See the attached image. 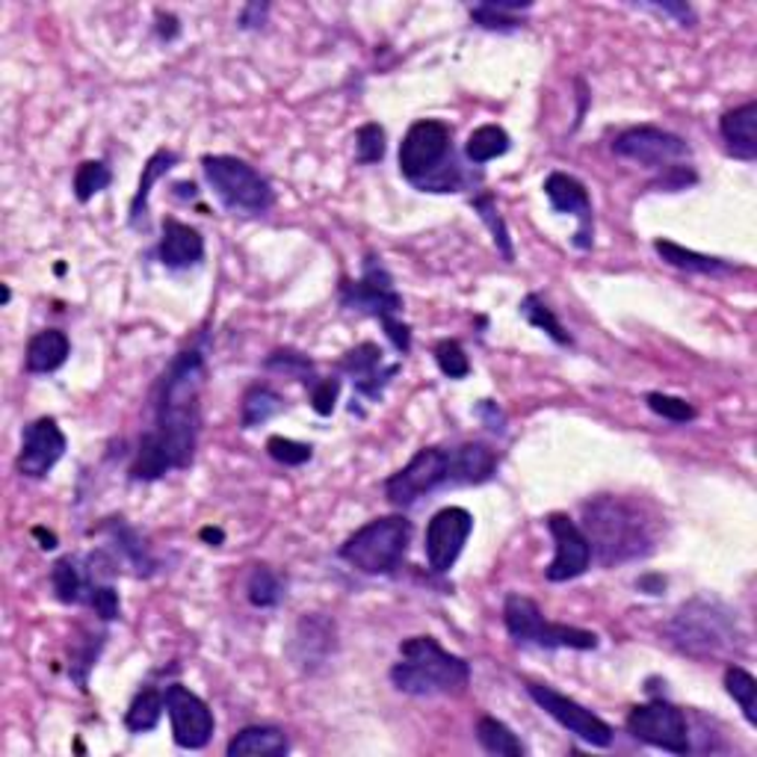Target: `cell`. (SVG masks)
I'll use <instances>...</instances> for the list:
<instances>
[{
  "label": "cell",
  "instance_id": "cell-1",
  "mask_svg": "<svg viewBox=\"0 0 757 757\" xmlns=\"http://www.w3.org/2000/svg\"><path fill=\"white\" fill-rule=\"evenodd\" d=\"M207 364L199 350L178 352L157 388L155 429L139 438L131 479L155 483L169 471L193 465L202 432V391Z\"/></svg>",
  "mask_w": 757,
  "mask_h": 757
},
{
  "label": "cell",
  "instance_id": "cell-2",
  "mask_svg": "<svg viewBox=\"0 0 757 757\" xmlns=\"http://www.w3.org/2000/svg\"><path fill=\"white\" fill-rule=\"evenodd\" d=\"M495 474L497 453L488 444L471 441L459 447H423L406 467L385 479V497L391 506L406 509L441 488L483 486Z\"/></svg>",
  "mask_w": 757,
  "mask_h": 757
},
{
  "label": "cell",
  "instance_id": "cell-3",
  "mask_svg": "<svg viewBox=\"0 0 757 757\" xmlns=\"http://www.w3.org/2000/svg\"><path fill=\"white\" fill-rule=\"evenodd\" d=\"M583 533L592 547V560L603 568L636 563L654 551V533L640 506L624 497H595L583 506Z\"/></svg>",
  "mask_w": 757,
  "mask_h": 757
},
{
  "label": "cell",
  "instance_id": "cell-4",
  "mask_svg": "<svg viewBox=\"0 0 757 757\" xmlns=\"http://www.w3.org/2000/svg\"><path fill=\"white\" fill-rule=\"evenodd\" d=\"M399 172L420 193H462L471 184L456 151L453 131L441 118H420L399 143Z\"/></svg>",
  "mask_w": 757,
  "mask_h": 757
},
{
  "label": "cell",
  "instance_id": "cell-5",
  "mask_svg": "<svg viewBox=\"0 0 757 757\" xmlns=\"http://www.w3.org/2000/svg\"><path fill=\"white\" fill-rule=\"evenodd\" d=\"M391 683L406 696H459L471 683V663L436 636H411L399 645V660L391 666Z\"/></svg>",
  "mask_w": 757,
  "mask_h": 757
},
{
  "label": "cell",
  "instance_id": "cell-6",
  "mask_svg": "<svg viewBox=\"0 0 757 757\" xmlns=\"http://www.w3.org/2000/svg\"><path fill=\"white\" fill-rule=\"evenodd\" d=\"M340 305L347 312L368 314L373 320L382 323V329L388 335V340L394 343V350L399 355H408L411 352V329L406 323L399 320L403 314V296L394 287V279L391 272L385 270V263L376 255H368L364 261V270H361L359 282H340Z\"/></svg>",
  "mask_w": 757,
  "mask_h": 757
},
{
  "label": "cell",
  "instance_id": "cell-7",
  "mask_svg": "<svg viewBox=\"0 0 757 757\" xmlns=\"http://www.w3.org/2000/svg\"><path fill=\"white\" fill-rule=\"evenodd\" d=\"M666 636L680 654L704 660V657H719L734 648L739 631L737 619L722 603L696 598L675 612V619L666 628Z\"/></svg>",
  "mask_w": 757,
  "mask_h": 757
},
{
  "label": "cell",
  "instance_id": "cell-8",
  "mask_svg": "<svg viewBox=\"0 0 757 757\" xmlns=\"http://www.w3.org/2000/svg\"><path fill=\"white\" fill-rule=\"evenodd\" d=\"M411 542V521L403 515L373 518L340 544V560L368 577L397 572Z\"/></svg>",
  "mask_w": 757,
  "mask_h": 757
},
{
  "label": "cell",
  "instance_id": "cell-9",
  "mask_svg": "<svg viewBox=\"0 0 757 757\" xmlns=\"http://www.w3.org/2000/svg\"><path fill=\"white\" fill-rule=\"evenodd\" d=\"M202 169L207 184L214 190L225 211L240 216H261L275 204L270 181L246 163L240 157L231 155H204Z\"/></svg>",
  "mask_w": 757,
  "mask_h": 757
},
{
  "label": "cell",
  "instance_id": "cell-10",
  "mask_svg": "<svg viewBox=\"0 0 757 757\" xmlns=\"http://www.w3.org/2000/svg\"><path fill=\"white\" fill-rule=\"evenodd\" d=\"M504 624L509 636L521 645L535 648H572V651H595L598 648V633L572 628V624L547 622L539 610V603L524 595H506Z\"/></svg>",
  "mask_w": 757,
  "mask_h": 757
},
{
  "label": "cell",
  "instance_id": "cell-11",
  "mask_svg": "<svg viewBox=\"0 0 757 757\" xmlns=\"http://www.w3.org/2000/svg\"><path fill=\"white\" fill-rule=\"evenodd\" d=\"M628 734L651 748H663L669 755H690V722L687 713L671 701L654 699L628 713Z\"/></svg>",
  "mask_w": 757,
  "mask_h": 757
},
{
  "label": "cell",
  "instance_id": "cell-12",
  "mask_svg": "<svg viewBox=\"0 0 757 757\" xmlns=\"http://www.w3.org/2000/svg\"><path fill=\"white\" fill-rule=\"evenodd\" d=\"M612 151L624 160H633L645 169H660V172L692 157V148L687 146L683 136L654 125H636L622 131L612 139Z\"/></svg>",
  "mask_w": 757,
  "mask_h": 757
},
{
  "label": "cell",
  "instance_id": "cell-13",
  "mask_svg": "<svg viewBox=\"0 0 757 757\" xmlns=\"http://www.w3.org/2000/svg\"><path fill=\"white\" fill-rule=\"evenodd\" d=\"M527 692H530V699H533L547 716L556 719L568 734L580 737L583 743H589V746L595 748L612 746V734H615V731H612L610 722H603L598 713L586 710L583 704H577L574 699L563 696L560 690L547 687V683H533V680H530V683H527Z\"/></svg>",
  "mask_w": 757,
  "mask_h": 757
},
{
  "label": "cell",
  "instance_id": "cell-14",
  "mask_svg": "<svg viewBox=\"0 0 757 757\" xmlns=\"http://www.w3.org/2000/svg\"><path fill=\"white\" fill-rule=\"evenodd\" d=\"M166 713L172 722V737L178 748L199 752L211 743L216 731V719L211 708L204 704L195 692H190L184 683H169L163 690Z\"/></svg>",
  "mask_w": 757,
  "mask_h": 757
},
{
  "label": "cell",
  "instance_id": "cell-15",
  "mask_svg": "<svg viewBox=\"0 0 757 757\" xmlns=\"http://www.w3.org/2000/svg\"><path fill=\"white\" fill-rule=\"evenodd\" d=\"M474 533V515L462 506H447L432 515L427 524V563L436 574H447L465 551L467 539Z\"/></svg>",
  "mask_w": 757,
  "mask_h": 757
},
{
  "label": "cell",
  "instance_id": "cell-16",
  "mask_svg": "<svg viewBox=\"0 0 757 757\" xmlns=\"http://www.w3.org/2000/svg\"><path fill=\"white\" fill-rule=\"evenodd\" d=\"M547 530L554 535L556 554L551 560V565L544 568V577L551 583H568L574 577L589 572L592 565V547H589V539L583 533L580 527L574 524L572 518L563 512L547 515Z\"/></svg>",
  "mask_w": 757,
  "mask_h": 757
},
{
  "label": "cell",
  "instance_id": "cell-17",
  "mask_svg": "<svg viewBox=\"0 0 757 757\" xmlns=\"http://www.w3.org/2000/svg\"><path fill=\"white\" fill-rule=\"evenodd\" d=\"M66 432L59 429L54 418L33 420L24 429L21 438V453H19V471L30 479H42L48 476V471L57 465L59 459L66 456Z\"/></svg>",
  "mask_w": 757,
  "mask_h": 757
},
{
  "label": "cell",
  "instance_id": "cell-18",
  "mask_svg": "<svg viewBox=\"0 0 757 757\" xmlns=\"http://www.w3.org/2000/svg\"><path fill=\"white\" fill-rule=\"evenodd\" d=\"M544 195H547V202H551L556 214H572L580 219V228L574 234V246L577 249H592V199H589V190L583 187V181H577L574 176H565V172H551L547 181H544Z\"/></svg>",
  "mask_w": 757,
  "mask_h": 757
},
{
  "label": "cell",
  "instance_id": "cell-19",
  "mask_svg": "<svg viewBox=\"0 0 757 757\" xmlns=\"http://www.w3.org/2000/svg\"><path fill=\"white\" fill-rule=\"evenodd\" d=\"M338 368L352 378L355 394L368 399H382L385 385L399 373V364H385V352L373 340H364L338 361Z\"/></svg>",
  "mask_w": 757,
  "mask_h": 757
},
{
  "label": "cell",
  "instance_id": "cell-20",
  "mask_svg": "<svg viewBox=\"0 0 757 757\" xmlns=\"http://www.w3.org/2000/svg\"><path fill=\"white\" fill-rule=\"evenodd\" d=\"M157 258L166 270H187L204 258V237L195 231L193 225L178 223V219H163V237L157 246Z\"/></svg>",
  "mask_w": 757,
  "mask_h": 757
},
{
  "label": "cell",
  "instance_id": "cell-21",
  "mask_svg": "<svg viewBox=\"0 0 757 757\" xmlns=\"http://www.w3.org/2000/svg\"><path fill=\"white\" fill-rule=\"evenodd\" d=\"M719 134L725 139L731 157H737L743 163H755L757 160V101H746L739 108L728 110L719 118Z\"/></svg>",
  "mask_w": 757,
  "mask_h": 757
},
{
  "label": "cell",
  "instance_id": "cell-22",
  "mask_svg": "<svg viewBox=\"0 0 757 757\" xmlns=\"http://www.w3.org/2000/svg\"><path fill=\"white\" fill-rule=\"evenodd\" d=\"M331 648H335V624L320 619V615H305L296 628V636H293L296 663L305 669H314L329 657Z\"/></svg>",
  "mask_w": 757,
  "mask_h": 757
},
{
  "label": "cell",
  "instance_id": "cell-23",
  "mask_svg": "<svg viewBox=\"0 0 757 757\" xmlns=\"http://www.w3.org/2000/svg\"><path fill=\"white\" fill-rule=\"evenodd\" d=\"M225 752L228 757H284L291 752V739L275 725H249L234 734Z\"/></svg>",
  "mask_w": 757,
  "mask_h": 757
},
{
  "label": "cell",
  "instance_id": "cell-24",
  "mask_svg": "<svg viewBox=\"0 0 757 757\" xmlns=\"http://www.w3.org/2000/svg\"><path fill=\"white\" fill-rule=\"evenodd\" d=\"M68 352H71V340H68L66 331L45 329L30 338L24 368H27V373H54L66 364Z\"/></svg>",
  "mask_w": 757,
  "mask_h": 757
},
{
  "label": "cell",
  "instance_id": "cell-25",
  "mask_svg": "<svg viewBox=\"0 0 757 757\" xmlns=\"http://www.w3.org/2000/svg\"><path fill=\"white\" fill-rule=\"evenodd\" d=\"M176 163H178V155L176 151H166V148H160V151H155V155L148 157V163L143 166V176H139V187H136L134 199H131V228L146 225L151 187H155L157 181H160V178H163Z\"/></svg>",
  "mask_w": 757,
  "mask_h": 757
},
{
  "label": "cell",
  "instance_id": "cell-26",
  "mask_svg": "<svg viewBox=\"0 0 757 757\" xmlns=\"http://www.w3.org/2000/svg\"><path fill=\"white\" fill-rule=\"evenodd\" d=\"M50 586H54V595L57 601L63 603H87V595L92 589V577L89 572L80 568V563L75 556H63L50 568Z\"/></svg>",
  "mask_w": 757,
  "mask_h": 757
},
{
  "label": "cell",
  "instance_id": "cell-27",
  "mask_svg": "<svg viewBox=\"0 0 757 757\" xmlns=\"http://www.w3.org/2000/svg\"><path fill=\"white\" fill-rule=\"evenodd\" d=\"M284 408H287V403H284V397L279 391L270 388V385H252V388L244 394V403H240V427H263L267 420L282 415Z\"/></svg>",
  "mask_w": 757,
  "mask_h": 757
},
{
  "label": "cell",
  "instance_id": "cell-28",
  "mask_svg": "<svg viewBox=\"0 0 757 757\" xmlns=\"http://www.w3.org/2000/svg\"><path fill=\"white\" fill-rule=\"evenodd\" d=\"M654 252L660 255L669 267H678V270L687 272H701V275H716V272L737 270L734 263L722 261V258L692 252V249H683L680 244H671V240H654Z\"/></svg>",
  "mask_w": 757,
  "mask_h": 757
},
{
  "label": "cell",
  "instance_id": "cell-29",
  "mask_svg": "<svg viewBox=\"0 0 757 757\" xmlns=\"http://www.w3.org/2000/svg\"><path fill=\"white\" fill-rule=\"evenodd\" d=\"M476 739H479V746L486 748L488 755H497V757L527 755L524 743L515 737V731L495 716H483L479 722H476Z\"/></svg>",
  "mask_w": 757,
  "mask_h": 757
},
{
  "label": "cell",
  "instance_id": "cell-30",
  "mask_svg": "<svg viewBox=\"0 0 757 757\" xmlns=\"http://www.w3.org/2000/svg\"><path fill=\"white\" fill-rule=\"evenodd\" d=\"M509 146H512V139H509V134H506L504 127L483 125L467 136L465 157L474 166H483L488 163V160H495V157H504L506 151H509Z\"/></svg>",
  "mask_w": 757,
  "mask_h": 757
},
{
  "label": "cell",
  "instance_id": "cell-31",
  "mask_svg": "<svg viewBox=\"0 0 757 757\" xmlns=\"http://www.w3.org/2000/svg\"><path fill=\"white\" fill-rule=\"evenodd\" d=\"M108 530H110V535H113V542H116L118 551H122V556H125L127 563L134 565V572L139 574V577H148V574L155 572L157 568L155 556L148 554V547L143 544V539L136 535V530H131L122 518H113V524H108Z\"/></svg>",
  "mask_w": 757,
  "mask_h": 757
},
{
  "label": "cell",
  "instance_id": "cell-32",
  "mask_svg": "<svg viewBox=\"0 0 757 757\" xmlns=\"http://www.w3.org/2000/svg\"><path fill=\"white\" fill-rule=\"evenodd\" d=\"M533 3H521V0H497V3H479V7H471V21L476 27L483 30H495V33H509V30H518V19L512 12H524L530 10Z\"/></svg>",
  "mask_w": 757,
  "mask_h": 757
},
{
  "label": "cell",
  "instance_id": "cell-33",
  "mask_svg": "<svg viewBox=\"0 0 757 757\" xmlns=\"http://www.w3.org/2000/svg\"><path fill=\"white\" fill-rule=\"evenodd\" d=\"M166 710L163 692L157 690H143L131 701V708L125 713V725L131 734H148L160 725V716Z\"/></svg>",
  "mask_w": 757,
  "mask_h": 757
},
{
  "label": "cell",
  "instance_id": "cell-34",
  "mask_svg": "<svg viewBox=\"0 0 757 757\" xmlns=\"http://www.w3.org/2000/svg\"><path fill=\"white\" fill-rule=\"evenodd\" d=\"M246 598L258 610H272L279 607L284 598V583L279 574L272 572L270 565H255L252 574H249V583H246Z\"/></svg>",
  "mask_w": 757,
  "mask_h": 757
},
{
  "label": "cell",
  "instance_id": "cell-35",
  "mask_svg": "<svg viewBox=\"0 0 757 757\" xmlns=\"http://www.w3.org/2000/svg\"><path fill=\"white\" fill-rule=\"evenodd\" d=\"M521 314H524V320L530 323V326L542 329L554 343H560V347H572V335L563 329V323L556 320V314L547 308V302H544L539 293H527L524 300H521Z\"/></svg>",
  "mask_w": 757,
  "mask_h": 757
},
{
  "label": "cell",
  "instance_id": "cell-36",
  "mask_svg": "<svg viewBox=\"0 0 757 757\" xmlns=\"http://www.w3.org/2000/svg\"><path fill=\"white\" fill-rule=\"evenodd\" d=\"M725 690L728 696L739 704L743 716L752 728H757V680L752 671H746L743 666H728L725 669Z\"/></svg>",
  "mask_w": 757,
  "mask_h": 757
},
{
  "label": "cell",
  "instance_id": "cell-37",
  "mask_svg": "<svg viewBox=\"0 0 757 757\" xmlns=\"http://www.w3.org/2000/svg\"><path fill=\"white\" fill-rule=\"evenodd\" d=\"M471 207H474L476 214H479V219L488 225V231H492V240H495L497 252L504 255L506 263H512L515 261L512 237H509V228H506L504 216H500V211H497L495 195L492 193L476 195V199H471Z\"/></svg>",
  "mask_w": 757,
  "mask_h": 757
},
{
  "label": "cell",
  "instance_id": "cell-38",
  "mask_svg": "<svg viewBox=\"0 0 757 757\" xmlns=\"http://www.w3.org/2000/svg\"><path fill=\"white\" fill-rule=\"evenodd\" d=\"M263 368L272 370V373H282L287 378H296L302 385L314 388L317 385V370H314V361L308 355H302L296 350H275L272 355H267Z\"/></svg>",
  "mask_w": 757,
  "mask_h": 757
},
{
  "label": "cell",
  "instance_id": "cell-39",
  "mask_svg": "<svg viewBox=\"0 0 757 757\" xmlns=\"http://www.w3.org/2000/svg\"><path fill=\"white\" fill-rule=\"evenodd\" d=\"M113 184V172L104 160H87V163L78 166L75 172V195L78 202L87 204L92 195H98L101 190H108Z\"/></svg>",
  "mask_w": 757,
  "mask_h": 757
},
{
  "label": "cell",
  "instance_id": "cell-40",
  "mask_svg": "<svg viewBox=\"0 0 757 757\" xmlns=\"http://www.w3.org/2000/svg\"><path fill=\"white\" fill-rule=\"evenodd\" d=\"M645 406H648L657 418L671 420V423H690V420H696V415H699L687 399L671 397V394H660V391L648 394V397H645Z\"/></svg>",
  "mask_w": 757,
  "mask_h": 757
},
{
  "label": "cell",
  "instance_id": "cell-41",
  "mask_svg": "<svg viewBox=\"0 0 757 757\" xmlns=\"http://www.w3.org/2000/svg\"><path fill=\"white\" fill-rule=\"evenodd\" d=\"M385 157V127L376 125V122H368V125L359 127L355 134V160L361 166L382 163Z\"/></svg>",
  "mask_w": 757,
  "mask_h": 757
},
{
  "label": "cell",
  "instance_id": "cell-42",
  "mask_svg": "<svg viewBox=\"0 0 757 757\" xmlns=\"http://www.w3.org/2000/svg\"><path fill=\"white\" fill-rule=\"evenodd\" d=\"M267 453H270L279 465L300 467V465H305V462H312L314 447L302 444V441H293V438L272 436L270 441H267Z\"/></svg>",
  "mask_w": 757,
  "mask_h": 757
},
{
  "label": "cell",
  "instance_id": "cell-43",
  "mask_svg": "<svg viewBox=\"0 0 757 757\" xmlns=\"http://www.w3.org/2000/svg\"><path fill=\"white\" fill-rule=\"evenodd\" d=\"M436 361L447 378H465L471 373V359L459 340H441L436 347Z\"/></svg>",
  "mask_w": 757,
  "mask_h": 757
},
{
  "label": "cell",
  "instance_id": "cell-44",
  "mask_svg": "<svg viewBox=\"0 0 757 757\" xmlns=\"http://www.w3.org/2000/svg\"><path fill=\"white\" fill-rule=\"evenodd\" d=\"M87 603L95 610V615L101 622H116L118 612V592L110 586V583H92V589L87 595Z\"/></svg>",
  "mask_w": 757,
  "mask_h": 757
},
{
  "label": "cell",
  "instance_id": "cell-45",
  "mask_svg": "<svg viewBox=\"0 0 757 757\" xmlns=\"http://www.w3.org/2000/svg\"><path fill=\"white\" fill-rule=\"evenodd\" d=\"M340 394V378L329 376V378H317V385L312 388V406L320 418H329L335 411V403H338Z\"/></svg>",
  "mask_w": 757,
  "mask_h": 757
},
{
  "label": "cell",
  "instance_id": "cell-46",
  "mask_svg": "<svg viewBox=\"0 0 757 757\" xmlns=\"http://www.w3.org/2000/svg\"><path fill=\"white\" fill-rule=\"evenodd\" d=\"M699 181V176H696V169L687 163L680 166H671V169H666L663 172V178L657 181V190H666V193H680V190H687V187H692Z\"/></svg>",
  "mask_w": 757,
  "mask_h": 757
},
{
  "label": "cell",
  "instance_id": "cell-47",
  "mask_svg": "<svg viewBox=\"0 0 757 757\" xmlns=\"http://www.w3.org/2000/svg\"><path fill=\"white\" fill-rule=\"evenodd\" d=\"M476 415L486 420V427L492 429V432H497V436H504L506 432V415L497 408V403H492V399H483L479 406H476Z\"/></svg>",
  "mask_w": 757,
  "mask_h": 757
},
{
  "label": "cell",
  "instance_id": "cell-48",
  "mask_svg": "<svg viewBox=\"0 0 757 757\" xmlns=\"http://www.w3.org/2000/svg\"><path fill=\"white\" fill-rule=\"evenodd\" d=\"M267 12H270V7H267V3H246L244 10H240V19H237V24H240L244 30L263 27Z\"/></svg>",
  "mask_w": 757,
  "mask_h": 757
},
{
  "label": "cell",
  "instance_id": "cell-49",
  "mask_svg": "<svg viewBox=\"0 0 757 757\" xmlns=\"http://www.w3.org/2000/svg\"><path fill=\"white\" fill-rule=\"evenodd\" d=\"M648 10L654 12H666V15H675V19L683 24V27H690L692 21H696V15H692V10L687 7V3H651Z\"/></svg>",
  "mask_w": 757,
  "mask_h": 757
},
{
  "label": "cell",
  "instance_id": "cell-50",
  "mask_svg": "<svg viewBox=\"0 0 757 757\" xmlns=\"http://www.w3.org/2000/svg\"><path fill=\"white\" fill-rule=\"evenodd\" d=\"M636 589L648 595H663V589H666V577H660V574H645V577L636 580Z\"/></svg>",
  "mask_w": 757,
  "mask_h": 757
},
{
  "label": "cell",
  "instance_id": "cell-51",
  "mask_svg": "<svg viewBox=\"0 0 757 757\" xmlns=\"http://www.w3.org/2000/svg\"><path fill=\"white\" fill-rule=\"evenodd\" d=\"M172 195H176V199H190V202H193L195 195H199V190H195L193 181H178V184H172Z\"/></svg>",
  "mask_w": 757,
  "mask_h": 757
},
{
  "label": "cell",
  "instance_id": "cell-52",
  "mask_svg": "<svg viewBox=\"0 0 757 757\" xmlns=\"http://www.w3.org/2000/svg\"><path fill=\"white\" fill-rule=\"evenodd\" d=\"M33 535H36V539L42 542V551H54V547H57V535L45 533L42 527H36V530H33Z\"/></svg>",
  "mask_w": 757,
  "mask_h": 757
},
{
  "label": "cell",
  "instance_id": "cell-53",
  "mask_svg": "<svg viewBox=\"0 0 757 757\" xmlns=\"http://www.w3.org/2000/svg\"><path fill=\"white\" fill-rule=\"evenodd\" d=\"M202 539L204 542H214V544H219L225 539L223 535V530H214V527H204L202 530Z\"/></svg>",
  "mask_w": 757,
  "mask_h": 757
}]
</instances>
